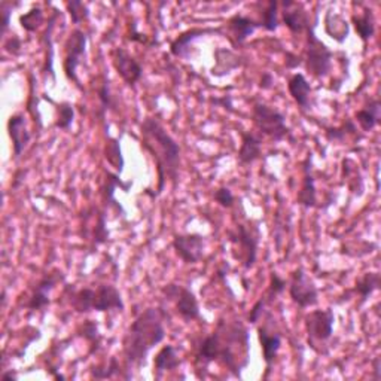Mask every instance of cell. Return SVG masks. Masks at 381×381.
Returning <instances> with one entry per match:
<instances>
[{"label":"cell","mask_w":381,"mask_h":381,"mask_svg":"<svg viewBox=\"0 0 381 381\" xmlns=\"http://www.w3.org/2000/svg\"><path fill=\"white\" fill-rule=\"evenodd\" d=\"M213 362H221L231 375L242 378L250 362V332L242 320L219 319L215 331L197 347V375L203 378Z\"/></svg>","instance_id":"1"},{"label":"cell","mask_w":381,"mask_h":381,"mask_svg":"<svg viewBox=\"0 0 381 381\" xmlns=\"http://www.w3.org/2000/svg\"><path fill=\"white\" fill-rule=\"evenodd\" d=\"M140 146L157 164L158 187L153 199L163 194L167 180L176 185L180 173V145L170 136L157 117H146L140 124Z\"/></svg>","instance_id":"2"},{"label":"cell","mask_w":381,"mask_h":381,"mask_svg":"<svg viewBox=\"0 0 381 381\" xmlns=\"http://www.w3.org/2000/svg\"><path fill=\"white\" fill-rule=\"evenodd\" d=\"M168 317L161 307H149L131 322L122 340V353L129 368L145 365L151 350L164 341V320Z\"/></svg>","instance_id":"3"},{"label":"cell","mask_w":381,"mask_h":381,"mask_svg":"<svg viewBox=\"0 0 381 381\" xmlns=\"http://www.w3.org/2000/svg\"><path fill=\"white\" fill-rule=\"evenodd\" d=\"M69 304L76 313L86 315L91 312L106 313L110 310L122 312L125 308L122 295L117 286L103 283L97 288H82L69 292Z\"/></svg>","instance_id":"4"},{"label":"cell","mask_w":381,"mask_h":381,"mask_svg":"<svg viewBox=\"0 0 381 381\" xmlns=\"http://www.w3.org/2000/svg\"><path fill=\"white\" fill-rule=\"evenodd\" d=\"M335 315L332 308H319L310 312L304 319V329L310 348L320 356L329 353V341L334 335Z\"/></svg>","instance_id":"5"},{"label":"cell","mask_w":381,"mask_h":381,"mask_svg":"<svg viewBox=\"0 0 381 381\" xmlns=\"http://www.w3.org/2000/svg\"><path fill=\"white\" fill-rule=\"evenodd\" d=\"M317 23H319V13H316L313 24L310 25L305 32L307 36H305L304 66L310 75H313L317 79H323L329 75L332 69L334 52L316 35Z\"/></svg>","instance_id":"6"},{"label":"cell","mask_w":381,"mask_h":381,"mask_svg":"<svg viewBox=\"0 0 381 381\" xmlns=\"http://www.w3.org/2000/svg\"><path fill=\"white\" fill-rule=\"evenodd\" d=\"M252 122L261 136L270 137L274 143H280L288 139L293 142L285 114L273 106L257 102L252 107Z\"/></svg>","instance_id":"7"},{"label":"cell","mask_w":381,"mask_h":381,"mask_svg":"<svg viewBox=\"0 0 381 381\" xmlns=\"http://www.w3.org/2000/svg\"><path fill=\"white\" fill-rule=\"evenodd\" d=\"M230 240L233 243L238 245L242 250V259L245 271L252 270L258 259V249L261 242V231L258 223L249 222V225L238 223L234 231H228Z\"/></svg>","instance_id":"8"},{"label":"cell","mask_w":381,"mask_h":381,"mask_svg":"<svg viewBox=\"0 0 381 381\" xmlns=\"http://www.w3.org/2000/svg\"><path fill=\"white\" fill-rule=\"evenodd\" d=\"M87 45H88V35L76 29L72 30L66 40V57L63 61L64 75L69 81H72L75 86L82 90L81 79L78 76V67L82 64V60L87 55Z\"/></svg>","instance_id":"9"},{"label":"cell","mask_w":381,"mask_h":381,"mask_svg":"<svg viewBox=\"0 0 381 381\" xmlns=\"http://www.w3.org/2000/svg\"><path fill=\"white\" fill-rule=\"evenodd\" d=\"M161 293L165 296V300L175 301L176 313L185 322L192 320L204 322L200 312L199 300H197L195 293L189 288L177 283H167L161 288Z\"/></svg>","instance_id":"10"},{"label":"cell","mask_w":381,"mask_h":381,"mask_svg":"<svg viewBox=\"0 0 381 381\" xmlns=\"http://www.w3.org/2000/svg\"><path fill=\"white\" fill-rule=\"evenodd\" d=\"M289 296L300 308H310L319 304V289L313 279L310 277L304 268H296L291 274Z\"/></svg>","instance_id":"11"},{"label":"cell","mask_w":381,"mask_h":381,"mask_svg":"<svg viewBox=\"0 0 381 381\" xmlns=\"http://www.w3.org/2000/svg\"><path fill=\"white\" fill-rule=\"evenodd\" d=\"M112 64H114L115 72L124 81L127 87L134 88L143 78V67L139 63L134 55L119 47L112 52Z\"/></svg>","instance_id":"12"},{"label":"cell","mask_w":381,"mask_h":381,"mask_svg":"<svg viewBox=\"0 0 381 381\" xmlns=\"http://www.w3.org/2000/svg\"><path fill=\"white\" fill-rule=\"evenodd\" d=\"M172 246L177 258L188 265L200 262L206 250V237L201 234H176Z\"/></svg>","instance_id":"13"},{"label":"cell","mask_w":381,"mask_h":381,"mask_svg":"<svg viewBox=\"0 0 381 381\" xmlns=\"http://www.w3.org/2000/svg\"><path fill=\"white\" fill-rule=\"evenodd\" d=\"M61 281H64V274L60 270L47 273L33 286L29 301L24 304L25 308L32 310V312H44V310L51 304L49 293L54 291L55 286L61 283Z\"/></svg>","instance_id":"14"},{"label":"cell","mask_w":381,"mask_h":381,"mask_svg":"<svg viewBox=\"0 0 381 381\" xmlns=\"http://www.w3.org/2000/svg\"><path fill=\"white\" fill-rule=\"evenodd\" d=\"M281 23L286 25V29L292 35H303L307 32L310 25L313 24L315 18L308 16V11L303 4L293 2V0H283L281 2Z\"/></svg>","instance_id":"15"},{"label":"cell","mask_w":381,"mask_h":381,"mask_svg":"<svg viewBox=\"0 0 381 381\" xmlns=\"http://www.w3.org/2000/svg\"><path fill=\"white\" fill-rule=\"evenodd\" d=\"M225 24H227V36L225 37H228L234 48L242 47L253 33L262 29L259 21L243 16V13H234Z\"/></svg>","instance_id":"16"},{"label":"cell","mask_w":381,"mask_h":381,"mask_svg":"<svg viewBox=\"0 0 381 381\" xmlns=\"http://www.w3.org/2000/svg\"><path fill=\"white\" fill-rule=\"evenodd\" d=\"M303 167V183L301 189L296 194V204L305 210L317 207V189L316 180L313 176V155L307 153V157L301 163Z\"/></svg>","instance_id":"17"},{"label":"cell","mask_w":381,"mask_h":381,"mask_svg":"<svg viewBox=\"0 0 381 381\" xmlns=\"http://www.w3.org/2000/svg\"><path fill=\"white\" fill-rule=\"evenodd\" d=\"M209 35H223L219 27H192V29L180 33L172 44L170 54L176 59H189V49L195 40Z\"/></svg>","instance_id":"18"},{"label":"cell","mask_w":381,"mask_h":381,"mask_svg":"<svg viewBox=\"0 0 381 381\" xmlns=\"http://www.w3.org/2000/svg\"><path fill=\"white\" fill-rule=\"evenodd\" d=\"M8 134L12 142V152L13 158H20L27 145L30 143L32 133L27 129V119L23 114L11 115L8 119Z\"/></svg>","instance_id":"19"},{"label":"cell","mask_w":381,"mask_h":381,"mask_svg":"<svg viewBox=\"0 0 381 381\" xmlns=\"http://www.w3.org/2000/svg\"><path fill=\"white\" fill-rule=\"evenodd\" d=\"M131 187H133V180L125 182L121 179V176L118 173L106 170L105 172V182H103V187H102V197H103L105 204L109 209L117 210L118 213L125 215L124 207L118 203L115 194H117L118 188H121L124 192H129L131 189Z\"/></svg>","instance_id":"20"},{"label":"cell","mask_w":381,"mask_h":381,"mask_svg":"<svg viewBox=\"0 0 381 381\" xmlns=\"http://www.w3.org/2000/svg\"><path fill=\"white\" fill-rule=\"evenodd\" d=\"M242 145L237 152V163L242 167H247L258 161L262 155V136L255 131H240Z\"/></svg>","instance_id":"21"},{"label":"cell","mask_w":381,"mask_h":381,"mask_svg":"<svg viewBox=\"0 0 381 381\" xmlns=\"http://www.w3.org/2000/svg\"><path fill=\"white\" fill-rule=\"evenodd\" d=\"M258 340L262 348V358L265 362L266 375H268L281 348V334L279 331H270L268 327L262 324V327H258Z\"/></svg>","instance_id":"22"},{"label":"cell","mask_w":381,"mask_h":381,"mask_svg":"<svg viewBox=\"0 0 381 381\" xmlns=\"http://www.w3.org/2000/svg\"><path fill=\"white\" fill-rule=\"evenodd\" d=\"M288 91L292 97V100L298 105V107L303 112H307V110L312 109V106H313V102H312L313 88H312V86H310V82L307 81L305 75L293 74L288 81Z\"/></svg>","instance_id":"23"},{"label":"cell","mask_w":381,"mask_h":381,"mask_svg":"<svg viewBox=\"0 0 381 381\" xmlns=\"http://www.w3.org/2000/svg\"><path fill=\"white\" fill-rule=\"evenodd\" d=\"M216 64L211 69V75L216 78H223L231 75L235 69L245 66V60L238 54L228 48H218L215 51Z\"/></svg>","instance_id":"24"},{"label":"cell","mask_w":381,"mask_h":381,"mask_svg":"<svg viewBox=\"0 0 381 381\" xmlns=\"http://www.w3.org/2000/svg\"><path fill=\"white\" fill-rule=\"evenodd\" d=\"M180 363L182 361L179 359V350L173 344H167L153 358V374L160 378L163 373L175 371L179 368Z\"/></svg>","instance_id":"25"},{"label":"cell","mask_w":381,"mask_h":381,"mask_svg":"<svg viewBox=\"0 0 381 381\" xmlns=\"http://www.w3.org/2000/svg\"><path fill=\"white\" fill-rule=\"evenodd\" d=\"M381 121V103L378 98H370L362 109L356 112V122L363 133L373 131Z\"/></svg>","instance_id":"26"},{"label":"cell","mask_w":381,"mask_h":381,"mask_svg":"<svg viewBox=\"0 0 381 381\" xmlns=\"http://www.w3.org/2000/svg\"><path fill=\"white\" fill-rule=\"evenodd\" d=\"M351 24L355 27V30L362 40L363 47L368 45V42L375 35V18L374 13L370 8H365L362 13H353L351 16Z\"/></svg>","instance_id":"27"},{"label":"cell","mask_w":381,"mask_h":381,"mask_svg":"<svg viewBox=\"0 0 381 381\" xmlns=\"http://www.w3.org/2000/svg\"><path fill=\"white\" fill-rule=\"evenodd\" d=\"M59 16H60V12L57 9H54L52 16L48 20V29L44 33V36H42V44L45 45V49H47V60H45V66H44V72L48 74L52 78L54 82L57 81V75H55V72H54V42H52V30H54V27H55V23H57Z\"/></svg>","instance_id":"28"},{"label":"cell","mask_w":381,"mask_h":381,"mask_svg":"<svg viewBox=\"0 0 381 381\" xmlns=\"http://www.w3.org/2000/svg\"><path fill=\"white\" fill-rule=\"evenodd\" d=\"M380 286H381L380 273L378 271H368V273H363L356 280V285H355V289H353V292H355L361 298V304H363L375 291L380 289Z\"/></svg>","instance_id":"29"},{"label":"cell","mask_w":381,"mask_h":381,"mask_svg":"<svg viewBox=\"0 0 381 381\" xmlns=\"http://www.w3.org/2000/svg\"><path fill=\"white\" fill-rule=\"evenodd\" d=\"M348 136H358V125L351 118H346L338 127H328L324 130V139L331 143H343Z\"/></svg>","instance_id":"30"},{"label":"cell","mask_w":381,"mask_h":381,"mask_svg":"<svg viewBox=\"0 0 381 381\" xmlns=\"http://www.w3.org/2000/svg\"><path fill=\"white\" fill-rule=\"evenodd\" d=\"M105 158L112 167L115 168V173L121 175L124 172L125 160H124V155H122L121 143L117 137L107 136L106 145H105Z\"/></svg>","instance_id":"31"},{"label":"cell","mask_w":381,"mask_h":381,"mask_svg":"<svg viewBox=\"0 0 381 381\" xmlns=\"http://www.w3.org/2000/svg\"><path fill=\"white\" fill-rule=\"evenodd\" d=\"M78 334H79V336H82L83 340L88 343L90 355H94L95 351H98V348H100V346H102L103 338H102V334H100V331H98V327L94 320H83V323L79 324Z\"/></svg>","instance_id":"32"},{"label":"cell","mask_w":381,"mask_h":381,"mask_svg":"<svg viewBox=\"0 0 381 381\" xmlns=\"http://www.w3.org/2000/svg\"><path fill=\"white\" fill-rule=\"evenodd\" d=\"M97 97H98V103H100V112H98V115H100L102 119H105V115L109 110L118 109V100H117V97L112 94L110 82L106 76L102 78L100 87H98L97 90Z\"/></svg>","instance_id":"33"},{"label":"cell","mask_w":381,"mask_h":381,"mask_svg":"<svg viewBox=\"0 0 381 381\" xmlns=\"http://www.w3.org/2000/svg\"><path fill=\"white\" fill-rule=\"evenodd\" d=\"M261 27L268 32V33H274L279 25H280V20H279V2L277 0H270V2H266L265 6L261 11Z\"/></svg>","instance_id":"34"},{"label":"cell","mask_w":381,"mask_h":381,"mask_svg":"<svg viewBox=\"0 0 381 381\" xmlns=\"http://www.w3.org/2000/svg\"><path fill=\"white\" fill-rule=\"evenodd\" d=\"M55 109H57V121H55V127L60 130L69 131L72 129L75 121V106L69 102L54 103Z\"/></svg>","instance_id":"35"},{"label":"cell","mask_w":381,"mask_h":381,"mask_svg":"<svg viewBox=\"0 0 381 381\" xmlns=\"http://www.w3.org/2000/svg\"><path fill=\"white\" fill-rule=\"evenodd\" d=\"M66 9L69 12L70 20H72L75 25L88 21L91 17V11L88 5L81 2V0H69V2H66Z\"/></svg>","instance_id":"36"},{"label":"cell","mask_w":381,"mask_h":381,"mask_svg":"<svg viewBox=\"0 0 381 381\" xmlns=\"http://www.w3.org/2000/svg\"><path fill=\"white\" fill-rule=\"evenodd\" d=\"M44 20H45L44 11L39 6H35L20 17V25L27 33H35L42 25V23H44Z\"/></svg>","instance_id":"37"},{"label":"cell","mask_w":381,"mask_h":381,"mask_svg":"<svg viewBox=\"0 0 381 381\" xmlns=\"http://www.w3.org/2000/svg\"><path fill=\"white\" fill-rule=\"evenodd\" d=\"M110 234L107 230V222H106V213L103 210L97 209V216H95V225L93 228V245L94 246H102L109 242Z\"/></svg>","instance_id":"38"},{"label":"cell","mask_w":381,"mask_h":381,"mask_svg":"<svg viewBox=\"0 0 381 381\" xmlns=\"http://www.w3.org/2000/svg\"><path fill=\"white\" fill-rule=\"evenodd\" d=\"M286 286H288L286 279L281 277L277 271H271L270 273V283H268L266 292L264 293V296L266 298L268 304L276 301L277 296H280L281 293H283L286 291Z\"/></svg>","instance_id":"39"},{"label":"cell","mask_w":381,"mask_h":381,"mask_svg":"<svg viewBox=\"0 0 381 381\" xmlns=\"http://www.w3.org/2000/svg\"><path fill=\"white\" fill-rule=\"evenodd\" d=\"M122 370L121 365L117 358H110L106 366H94L91 370V377L95 380H107V378H115V377H122Z\"/></svg>","instance_id":"40"},{"label":"cell","mask_w":381,"mask_h":381,"mask_svg":"<svg viewBox=\"0 0 381 381\" xmlns=\"http://www.w3.org/2000/svg\"><path fill=\"white\" fill-rule=\"evenodd\" d=\"M328 16L331 17V20H334V24H335L334 30H331L328 33L329 37H332L335 42H338V44H343V42L348 37V33H350L348 23L341 16H338V13H334V16H332L331 11L328 12Z\"/></svg>","instance_id":"41"},{"label":"cell","mask_w":381,"mask_h":381,"mask_svg":"<svg viewBox=\"0 0 381 381\" xmlns=\"http://www.w3.org/2000/svg\"><path fill=\"white\" fill-rule=\"evenodd\" d=\"M18 5H20L18 2H8V0H2V2H0V35H2V37H5L6 33L9 32L12 11Z\"/></svg>","instance_id":"42"},{"label":"cell","mask_w":381,"mask_h":381,"mask_svg":"<svg viewBox=\"0 0 381 381\" xmlns=\"http://www.w3.org/2000/svg\"><path fill=\"white\" fill-rule=\"evenodd\" d=\"M213 199L215 201L223 207V209H231L235 203V197L233 194V191L227 187H221L213 192Z\"/></svg>","instance_id":"43"},{"label":"cell","mask_w":381,"mask_h":381,"mask_svg":"<svg viewBox=\"0 0 381 381\" xmlns=\"http://www.w3.org/2000/svg\"><path fill=\"white\" fill-rule=\"evenodd\" d=\"M266 305H268V301H266L265 296L262 295L261 298H259L255 304L252 305L250 312H249V316H247V322H249L250 324L258 323V322L262 319L264 313L266 312Z\"/></svg>","instance_id":"44"},{"label":"cell","mask_w":381,"mask_h":381,"mask_svg":"<svg viewBox=\"0 0 381 381\" xmlns=\"http://www.w3.org/2000/svg\"><path fill=\"white\" fill-rule=\"evenodd\" d=\"M4 48H5L6 52L13 55V57H18V55H21V52H23V40H21V37L18 35L13 33L12 36H9L5 40Z\"/></svg>","instance_id":"45"},{"label":"cell","mask_w":381,"mask_h":381,"mask_svg":"<svg viewBox=\"0 0 381 381\" xmlns=\"http://www.w3.org/2000/svg\"><path fill=\"white\" fill-rule=\"evenodd\" d=\"M304 64V57L300 54L292 52V51H286L285 52V67L288 70H296L298 67H301Z\"/></svg>","instance_id":"46"},{"label":"cell","mask_w":381,"mask_h":381,"mask_svg":"<svg viewBox=\"0 0 381 381\" xmlns=\"http://www.w3.org/2000/svg\"><path fill=\"white\" fill-rule=\"evenodd\" d=\"M130 36L129 39L131 42H134V44H140V45H151V42H149V37L145 35V33H140L137 30V23L136 21H131L130 24Z\"/></svg>","instance_id":"47"},{"label":"cell","mask_w":381,"mask_h":381,"mask_svg":"<svg viewBox=\"0 0 381 381\" xmlns=\"http://www.w3.org/2000/svg\"><path fill=\"white\" fill-rule=\"evenodd\" d=\"M211 103L216 105V106H221L223 109H227L230 112H234V106H233V97L231 95H223L221 98H211Z\"/></svg>","instance_id":"48"},{"label":"cell","mask_w":381,"mask_h":381,"mask_svg":"<svg viewBox=\"0 0 381 381\" xmlns=\"http://www.w3.org/2000/svg\"><path fill=\"white\" fill-rule=\"evenodd\" d=\"M274 86V76L270 72H264L261 75V81H259V88L261 90H271Z\"/></svg>","instance_id":"49"},{"label":"cell","mask_w":381,"mask_h":381,"mask_svg":"<svg viewBox=\"0 0 381 381\" xmlns=\"http://www.w3.org/2000/svg\"><path fill=\"white\" fill-rule=\"evenodd\" d=\"M2 380H5V381H8V380H11V381H17V380H18V375L16 374V371L9 370V371H5V373L2 374Z\"/></svg>","instance_id":"50"},{"label":"cell","mask_w":381,"mask_h":381,"mask_svg":"<svg viewBox=\"0 0 381 381\" xmlns=\"http://www.w3.org/2000/svg\"><path fill=\"white\" fill-rule=\"evenodd\" d=\"M373 366H374V378L375 380H380V358H375L374 362H373Z\"/></svg>","instance_id":"51"}]
</instances>
